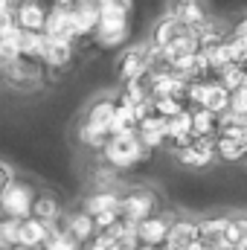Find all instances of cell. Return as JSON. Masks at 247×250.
<instances>
[{
    "label": "cell",
    "mask_w": 247,
    "mask_h": 250,
    "mask_svg": "<svg viewBox=\"0 0 247 250\" xmlns=\"http://www.w3.org/2000/svg\"><path fill=\"white\" fill-rule=\"evenodd\" d=\"M128 12H131V3L125 0H105L99 3V26H96V41L102 47H117L125 44L131 26H128Z\"/></svg>",
    "instance_id": "6da1fadb"
},
{
    "label": "cell",
    "mask_w": 247,
    "mask_h": 250,
    "mask_svg": "<svg viewBox=\"0 0 247 250\" xmlns=\"http://www.w3.org/2000/svg\"><path fill=\"white\" fill-rule=\"evenodd\" d=\"M186 102L192 108H204V111H209L215 117H224L230 111V90H224L218 79H204V82L189 84Z\"/></svg>",
    "instance_id": "7a4b0ae2"
},
{
    "label": "cell",
    "mask_w": 247,
    "mask_h": 250,
    "mask_svg": "<svg viewBox=\"0 0 247 250\" xmlns=\"http://www.w3.org/2000/svg\"><path fill=\"white\" fill-rule=\"evenodd\" d=\"M105 160L114 166V169H128L134 163H140L143 157H148L151 151H145L140 146V137L137 134H117V137H108L105 143Z\"/></svg>",
    "instance_id": "3957f363"
},
{
    "label": "cell",
    "mask_w": 247,
    "mask_h": 250,
    "mask_svg": "<svg viewBox=\"0 0 247 250\" xmlns=\"http://www.w3.org/2000/svg\"><path fill=\"white\" fill-rule=\"evenodd\" d=\"M32 204H35V192L29 184L23 181H12L6 192L0 195V215L3 218H15V221H23L32 215Z\"/></svg>",
    "instance_id": "277c9868"
},
{
    "label": "cell",
    "mask_w": 247,
    "mask_h": 250,
    "mask_svg": "<svg viewBox=\"0 0 247 250\" xmlns=\"http://www.w3.org/2000/svg\"><path fill=\"white\" fill-rule=\"evenodd\" d=\"M0 76H3L15 90H32V87H38V84L44 82V64L38 62V59L21 56L18 62H12L9 67H3Z\"/></svg>",
    "instance_id": "5b68a950"
},
{
    "label": "cell",
    "mask_w": 247,
    "mask_h": 250,
    "mask_svg": "<svg viewBox=\"0 0 247 250\" xmlns=\"http://www.w3.org/2000/svg\"><path fill=\"white\" fill-rule=\"evenodd\" d=\"M154 207L157 204H154V195L148 189H131V192H125L120 198V215L125 221H131V224H140V221L151 218Z\"/></svg>",
    "instance_id": "8992f818"
},
{
    "label": "cell",
    "mask_w": 247,
    "mask_h": 250,
    "mask_svg": "<svg viewBox=\"0 0 247 250\" xmlns=\"http://www.w3.org/2000/svg\"><path fill=\"white\" fill-rule=\"evenodd\" d=\"M44 35L50 41H59V44H76V29L70 23V3H56L53 9H47V26H44Z\"/></svg>",
    "instance_id": "52a82bcc"
},
{
    "label": "cell",
    "mask_w": 247,
    "mask_h": 250,
    "mask_svg": "<svg viewBox=\"0 0 247 250\" xmlns=\"http://www.w3.org/2000/svg\"><path fill=\"white\" fill-rule=\"evenodd\" d=\"M178 160L189 169H204L215 160V140L212 137H195L186 148L178 151Z\"/></svg>",
    "instance_id": "ba28073f"
},
{
    "label": "cell",
    "mask_w": 247,
    "mask_h": 250,
    "mask_svg": "<svg viewBox=\"0 0 247 250\" xmlns=\"http://www.w3.org/2000/svg\"><path fill=\"white\" fill-rule=\"evenodd\" d=\"M137 137H140V146L145 151H154L166 143V120L160 114H154V108H148V114L140 120L137 125Z\"/></svg>",
    "instance_id": "9c48e42d"
},
{
    "label": "cell",
    "mask_w": 247,
    "mask_h": 250,
    "mask_svg": "<svg viewBox=\"0 0 247 250\" xmlns=\"http://www.w3.org/2000/svg\"><path fill=\"white\" fill-rule=\"evenodd\" d=\"M15 26L23 29V32H44L47 26V9L35 0H26V3H15Z\"/></svg>",
    "instance_id": "30bf717a"
},
{
    "label": "cell",
    "mask_w": 247,
    "mask_h": 250,
    "mask_svg": "<svg viewBox=\"0 0 247 250\" xmlns=\"http://www.w3.org/2000/svg\"><path fill=\"white\" fill-rule=\"evenodd\" d=\"M169 221L166 218H160V215H151V218H145V221H140L137 224V242H140V248H166V239H169Z\"/></svg>",
    "instance_id": "8fae6325"
},
{
    "label": "cell",
    "mask_w": 247,
    "mask_h": 250,
    "mask_svg": "<svg viewBox=\"0 0 247 250\" xmlns=\"http://www.w3.org/2000/svg\"><path fill=\"white\" fill-rule=\"evenodd\" d=\"M70 23L76 38H87L99 26V3H70Z\"/></svg>",
    "instance_id": "7c38bea8"
},
{
    "label": "cell",
    "mask_w": 247,
    "mask_h": 250,
    "mask_svg": "<svg viewBox=\"0 0 247 250\" xmlns=\"http://www.w3.org/2000/svg\"><path fill=\"white\" fill-rule=\"evenodd\" d=\"M120 79H123L125 84L128 82H140V79H145L148 76V62H145V56H143V50L140 47H128L123 56H120Z\"/></svg>",
    "instance_id": "4fadbf2b"
},
{
    "label": "cell",
    "mask_w": 247,
    "mask_h": 250,
    "mask_svg": "<svg viewBox=\"0 0 247 250\" xmlns=\"http://www.w3.org/2000/svg\"><path fill=\"white\" fill-rule=\"evenodd\" d=\"M114 114H117V102H114V99H96V102L87 108V120H84V125H90L93 131L111 137Z\"/></svg>",
    "instance_id": "5bb4252c"
},
{
    "label": "cell",
    "mask_w": 247,
    "mask_h": 250,
    "mask_svg": "<svg viewBox=\"0 0 247 250\" xmlns=\"http://www.w3.org/2000/svg\"><path fill=\"white\" fill-rule=\"evenodd\" d=\"M166 140H172L175 151L186 148L195 140V134H192V108L178 114V117H172V120H166Z\"/></svg>",
    "instance_id": "9a60e30c"
},
{
    "label": "cell",
    "mask_w": 247,
    "mask_h": 250,
    "mask_svg": "<svg viewBox=\"0 0 247 250\" xmlns=\"http://www.w3.org/2000/svg\"><path fill=\"white\" fill-rule=\"evenodd\" d=\"M64 227H67V236H70V239H73V242H76L79 248L96 239V224H93V218H90V215H87L84 209H79V212L67 215Z\"/></svg>",
    "instance_id": "2e32d148"
},
{
    "label": "cell",
    "mask_w": 247,
    "mask_h": 250,
    "mask_svg": "<svg viewBox=\"0 0 247 250\" xmlns=\"http://www.w3.org/2000/svg\"><path fill=\"white\" fill-rule=\"evenodd\" d=\"M47 245V227L35 218H23L18 224V248L21 250H44Z\"/></svg>",
    "instance_id": "e0dca14e"
},
{
    "label": "cell",
    "mask_w": 247,
    "mask_h": 250,
    "mask_svg": "<svg viewBox=\"0 0 247 250\" xmlns=\"http://www.w3.org/2000/svg\"><path fill=\"white\" fill-rule=\"evenodd\" d=\"M198 224L192 221H175L169 227V239H166V250H192L198 245Z\"/></svg>",
    "instance_id": "ac0fdd59"
},
{
    "label": "cell",
    "mask_w": 247,
    "mask_h": 250,
    "mask_svg": "<svg viewBox=\"0 0 247 250\" xmlns=\"http://www.w3.org/2000/svg\"><path fill=\"white\" fill-rule=\"evenodd\" d=\"M84 212H87L90 218H99V215L120 212V195H117V192H111V189L93 192V195L84 201Z\"/></svg>",
    "instance_id": "d6986e66"
},
{
    "label": "cell",
    "mask_w": 247,
    "mask_h": 250,
    "mask_svg": "<svg viewBox=\"0 0 247 250\" xmlns=\"http://www.w3.org/2000/svg\"><path fill=\"white\" fill-rule=\"evenodd\" d=\"M169 18H175L178 23L189 26L192 32H195L201 23H206L204 6H201V3H192V0H186V3H172V6H169Z\"/></svg>",
    "instance_id": "ffe728a7"
},
{
    "label": "cell",
    "mask_w": 247,
    "mask_h": 250,
    "mask_svg": "<svg viewBox=\"0 0 247 250\" xmlns=\"http://www.w3.org/2000/svg\"><path fill=\"white\" fill-rule=\"evenodd\" d=\"M70 59H73V44H59L44 35L41 53H38V62L44 67H64V64H70Z\"/></svg>",
    "instance_id": "44dd1931"
},
{
    "label": "cell",
    "mask_w": 247,
    "mask_h": 250,
    "mask_svg": "<svg viewBox=\"0 0 247 250\" xmlns=\"http://www.w3.org/2000/svg\"><path fill=\"white\" fill-rule=\"evenodd\" d=\"M224 227H227V218H204V221H198L201 245L209 250H218L221 248V239H224Z\"/></svg>",
    "instance_id": "7402d4cb"
},
{
    "label": "cell",
    "mask_w": 247,
    "mask_h": 250,
    "mask_svg": "<svg viewBox=\"0 0 247 250\" xmlns=\"http://www.w3.org/2000/svg\"><path fill=\"white\" fill-rule=\"evenodd\" d=\"M29 218H35L44 227H50V224H56L62 218V207H59V201L53 195H35V204H32V215Z\"/></svg>",
    "instance_id": "603a6c76"
},
{
    "label": "cell",
    "mask_w": 247,
    "mask_h": 250,
    "mask_svg": "<svg viewBox=\"0 0 247 250\" xmlns=\"http://www.w3.org/2000/svg\"><path fill=\"white\" fill-rule=\"evenodd\" d=\"M221 248L247 250V215H239V218H227V227H224V239H221Z\"/></svg>",
    "instance_id": "cb8c5ba5"
},
{
    "label": "cell",
    "mask_w": 247,
    "mask_h": 250,
    "mask_svg": "<svg viewBox=\"0 0 247 250\" xmlns=\"http://www.w3.org/2000/svg\"><path fill=\"white\" fill-rule=\"evenodd\" d=\"M215 157L218 160H227V163L245 160L247 157V137H236V140L215 137Z\"/></svg>",
    "instance_id": "d4e9b609"
},
{
    "label": "cell",
    "mask_w": 247,
    "mask_h": 250,
    "mask_svg": "<svg viewBox=\"0 0 247 250\" xmlns=\"http://www.w3.org/2000/svg\"><path fill=\"white\" fill-rule=\"evenodd\" d=\"M218 123H221V117H215V114H209V111H204V108H192V134L195 137H218Z\"/></svg>",
    "instance_id": "484cf974"
},
{
    "label": "cell",
    "mask_w": 247,
    "mask_h": 250,
    "mask_svg": "<svg viewBox=\"0 0 247 250\" xmlns=\"http://www.w3.org/2000/svg\"><path fill=\"white\" fill-rule=\"evenodd\" d=\"M117 134H137V114L123 102H117V114H114V125H111V137H117Z\"/></svg>",
    "instance_id": "4316f807"
},
{
    "label": "cell",
    "mask_w": 247,
    "mask_h": 250,
    "mask_svg": "<svg viewBox=\"0 0 247 250\" xmlns=\"http://www.w3.org/2000/svg\"><path fill=\"white\" fill-rule=\"evenodd\" d=\"M218 82H221V87H224V90L236 93L239 87H245V84H247V67L230 64L227 70H221V73H218Z\"/></svg>",
    "instance_id": "83f0119b"
},
{
    "label": "cell",
    "mask_w": 247,
    "mask_h": 250,
    "mask_svg": "<svg viewBox=\"0 0 247 250\" xmlns=\"http://www.w3.org/2000/svg\"><path fill=\"white\" fill-rule=\"evenodd\" d=\"M79 140H82L84 146H90V148H105V143H108V137L99 134V131H93L90 125H82V128H79Z\"/></svg>",
    "instance_id": "f1b7e54d"
},
{
    "label": "cell",
    "mask_w": 247,
    "mask_h": 250,
    "mask_svg": "<svg viewBox=\"0 0 247 250\" xmlns=\"http://www.w3.org/2000/svg\"><path fill=\"white\" fill-rule=\"evenodd\" d=\"M230 111L247 120V84L245 87H239L236 93H230Z\"/></svg>",
    "instance_id": "f546056e"
},
{
    "label": "cell",
    "mask_w": 247,
    "mask_h": 250,
    "mask_svg": "<svg viewBox=\"0 0 247 250\" xmlns=\"http://www.w3.org/2000/svg\"><path fill=\"white\" fill-rule=\"evenodd\" d=\"M12 32H15V18H12V12H3L0 15V38H6Z\"/></svg>",
    "instance_id": "4dcf8cb0"
},
{
    "label": "cell",
    "mask_w": 247,
    "mask_h": 250,
    "mask_svg": "<svg viewBox=\"0 0 247 250\" xmlns=\"http://www.w3.org/2000/svg\"><path fill=\"white\" fill-rule=\"evenodd\" d=\"M12 181H15V175H12V169H9V166H6V163L0 160V195L6 192V187H9Z\"/></svg>",
    "instance_id": "1f68e13d"
},
{
    "label": "cell",
    "mask_w": 247,
    "mask_h": 250,
    "mask_svg": "<svg viewBox=\"0 0 247 250\" xmlns=\"http://www.w3.org/2000/svg\"><path fill=\"white\" fill-rule=\"evenodd\" d=\"M233 35H236V38H245V41H247V18H245V21H239V26L233 29Z\"/></svg>",
    "instance_id": "d6a6232c"
},
{
    "label": "cell",
    "mask_w": 247,
    "mask_h": 250,
    "mask_svg": "<svg viewBox=\"0 0 247 250\" xmlns=\"http://www.w3.org/2000/svg\"><path fill=\"white\" fill-rule=\"evenodd\" d=\"M82 250H105V248H102V245H99V242L93 239V242H87V245H82Z\"/></svg>",
    "instance_id": "836d02e7"
},
{
    "label": "cell",
    "mask_w": 247,
    "mask_h": 250,
    "mask_svg": "<svg viewBox=\"0 0 247 250\" xmlns=\"http://www.w3.org/2000/svg\"><path fill=\"white\" fill-rule=\"evenodd\" d=\"M218 250H233V248H218Z\"/></svg>",
    "instance_id": "e575fe53"
}]
</instances>
